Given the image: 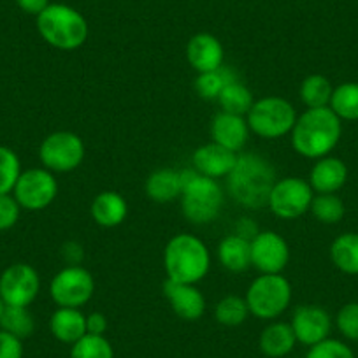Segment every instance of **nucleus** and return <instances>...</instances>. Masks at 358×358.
Instances as JSON below:
<instances>
[{"instance_id":"nucleus-13","label":"nucleus","mask_w":358,"mask_h":358,"mask_svg":"<svg viewBox=\"0 0 358 358\" xmlns=\"http://www.w3.org/2000/svg\"><path fill=\"white\" fill-rule=\"evenodd\" d=\"M288 262L290 248L278 232L264 230L251 239V265L260 274H281Z\"/></svg>"},{"instance_id":"nucleus-34","label":"nucleus","mask_w":358,"mask_h":358,"mask_svg":"<svg viewBox=\"0 0 358 358\" xmlns=\"http://www.w3.org/2000/svg\"><path fill=\"white\" fill-rule=\"evenodd\" d=\"M20 174H22V164L18 155L11 148L0 146V195L13 194Z\"/></svg>"},{"instance_id":"nucleus-15","label":"nucleus","mask_w":358,"mask_h":358,"mask_svg":"<svg viewBox=\"0 0 358 358\" xmlns=\"http://www.w3.org/2000/svg\"><path fill=\"white\" fill-rule=\"evenodd\" d=\"M164 295L172 311L185 322H197L206 313V299L197 285L176 283L167 280L164 283Z\"/></svg>"},{"instance_id":"nucleus-16","label":"nucleus","mask_w":358,"mask_h":358,"mask_svg":"<svg viewBox=\"0 0 358 358\" xmlns=\"http://www.w3.org/2000/svg\"><path fill=\"white\" fill-rule=\"evenodd\" d=\"M236 162V151L227 150V148L220 146L216 143L202 144L194 151V157H192V164H194L195 171L213 179L227 178L232 172Z\"/></svg>"},{"instance_id":"nucleus-5","label":"nucleus","mask_w":358,"mask_h":358,"mask_svg":"<svg viewBox=\"0 0 358 358\" xmlns=\"http://www.w3.org/2000/svg\"><path fill=\"white\" fill-rule=\"evenodd\" d=\"M37 30L50 46L74 51L88 39L85 16L67 4H50L37 16Z\"/></svg>"},{"instance_id":"nucleus-11","label":"nucleus","mask_w":358,"mask_h":358,"mask_svg":"<svg viewBox=\"0 0 358 358\" xmlns=\"http://www.w3.org/2000/svg\"><path fill=\"white\" fill-rule=\"evenodd\" d=\"M58 183L53 172L44 167L22 172L13 188V195L25 211H43L57 199Z\"/></svg>"},{"instance_id":"nucleus-43","label":"nucleus","mask_w":358,"mask_h":358,"mask_svg":"<svg viewBox=\"0 0 358 358\" xmlns=\"http://www.w3.org/2000/svg\"><path fill=\"white\" fill-rule=\"evenodd\" d=\"M4 308H6V304H4V301H2V297H0V316H2V313H4Z\"/></svg>"},{"instance_id":"nucleus-41","label":"nucleus","mask_w":358,"mask_h":358,"mask_svg":"<svg viewBox=\"0 0 358 358\" xmlns=\"http://www.w3.org/2000/svg\"><path fill=\"white\" fill-rule=\"evenodd\" d=\"M258 232H260V230H258V225L255 223V220L248 218V216H243V218H239V222L236 223V232L234 234L251 241L255 236H258Z\"/></svg>"},{"instance_id":"nucleus-42","label":"nucleus","mask_w":358,"mask_h":358,"mask_svg":"<svg viewBox=\"0 0 358 358\" xmlns=\"http://www.w3.org/2000/svg\"><path fill=\"white\" fill-rule=\"evenodd\" d=\"M16 4H18V8L22 9L23 13H27V15L39 16L51 2L50 0H16Z\"/></svg>"},{"instance_id":"nucleus-36","label":"nucleus","mask_w":358,"mask_h":358,"mask_svg":"<svg viewBox=\"0 0 358 358\" xmlns=\"http://www.w3.org/2000/svg\"><path fill=\"white\" fill-rule=\"evenodd\" d=\"M306 358H355V353L346 343L329 337L309 348Z\"/></svg>"},{"instance_id":"nucleus-12","label":"nucleus","mask_w":358,"mask_h":358,"mask_svg":"<svg viewBox=\"0 0 358 358\" xmlns=\"http://www.w3.org/2000/svg\"><path fill=\"white\" fill-rule=\"evenodd\" d=\"M41 290V278L29 264H13L0 274V297L6 306L29 308Z\"/></svg>"},{"instance_id":"nucleus-40","label":"nucleus","mask_w":358,"mask_h":358,"mask_svg":"<svg viewBox=\"0 0 358 358\" xmlns=\"http://www.w3.org/2000/svg\"><path fill=\"white\" fill-rule=\"evenodd\" d=\"M83 257H85V251L79 243L69 241L62 246V258L67 262V265H79L83 262Z\"/></svg>"},{"instance_id":"nucleus-19","label":"nucleus","mask_w":358,"mask_h":358,"mask_svg":"<svg viewBox=\"0 0 358 358\" xmlns=\"http://www.w3.org/2000/svg\"><path fill=\"white\" fill-rule=\"evenodd\" d=\"M348 167L341 158L327 157L318 158L309 172V185L316 194H336L346 185Z\"/></svg>"},{"instance_id":"nucleus-2","label":"nucleus","mask_w":358,"mask_h":358,"mask_svg":"<svg viewBox=\"0 0 358 358\" xmlns=\"http://www.w3.org/2000/svg\"><path fill=\"white\" fill-rule=\"evenodd\" d=\"M292 146L301 157L318 160L339 144L343 123L330 108L306 109L292 129Z\"/></svg>"},{"instance_id":"nucleus-1","label":"nucleus","mask_w":358,"mask_h":358,"mask_svg":"<svg viewBox=\"0 0 358 358\" xmlns=\"http://www.w3.org/2000/svg\"><path fill=\"white\" fill-rule=\"evenodd\" d=\"M276 181L273 162L258 153H243L237 155L236 165L227 176V190L237 204L257 211L267 206Z\"/></svg>"},{"instance_id":"nucleus-14","label":"nucleus","mask_w":358,"mask_h":358,"mask_svg":"<svg viewBox=\"0 0 358 358\" xmlns=\"http://www.w3.org/2000/svg\"><path fill=\"white\" fill-rule=\"evenodd\" d=\"M292 330L297 343L311 348L329 339L332 332V318L323 308L315 304L299 306L292 316Z\"/></svg>"},{"instance_id":"nucleus-27","label":"nucleus","mask_w":358,"mask_h":358,"mask_svg":"<svg viewBox=\"0 0 358 358\" xmlns=\"http://www.w3.org/2000/svg\"><path fill=\"white\" fill-rule=\"evenodd\" d=\"M334 86L329 78L322 74H311L302 81L299 95H301L302 104L308 109L329 108L330 97H332Z\"/></svg>"},{"instance_id":"nucleus-37","label":"nucleus","mask_w":358,"mask_h":358,"mask_svg":"<svg viewBox=\"0 0 358 358\" xmlns=\"http://www.w3.org/2000/svg\"><path fill=\"white\" fill-rule=\"evenodd\" d=\"M20 213H22V208L15 195H0V230L13 229L18 223Z\"/></svg>"},{"instance_id":"nucleus-28","label":"nucleus","mask_w":358,"mask_h":358,"mask_svg":"<svg viewBox=\"0 0 358 358\" xmlns=\"http://www.w3.org/2000/svg\"><path fill=\"white\" fill-rule=\"evenodd\" d=\"M234 81H239L237 72L234 69L222 65L216 71L199 74L197 79H195V90L204 101H216L218 95L222 94V90Z\"/></svg>"},{"instance_id":"nucleus-25","label":"nucleus","mask_w":358,"mask_h":358,"mask_svg":"<svg viewBox=\"0 0 358 358\" xmlns=\"http://www.w3.org/2000/svg\"><path fill=\"white\" fill-rule=\"evenodd\" d=\"M330 260L341 273L358 276V232L337 236L330 244Z\"/></svg>"},{"instance_id":"nucleus-31","label":"nucleus","mask_w":358,"mask_h":358,"mask_svg":"<svg viewBox=\"0 0 358 358\" xmlns=\"http://www.w3.org/2000/svg\"><path fill=\"white\" fill-rule=\"evenodd\" d=\"M250 316L246 299L227 295L215 306V320L223 327H239Z\"/></svg>"},{"instance_id":"nucleus-7","label":"nucleus","mask_w":358,"mask_h":358,"mask_svg":"<svg viewBox=\"0 0 358 358\" xmlns=\"http://www.w3.org/2000/svg\"><path fill=\"white\" fill-rule=\"evenodd\" d=\"M250 132L262 139H280L288 136L297 122V113L292 102L283 97H264L253 102L246 115Z\"/></svg>"},{"instance_id":"nucleus-6","label":"nucleus","mask_w":358,"mask_h":358,"mask_svg":"<svg viewBox=\"0 0 358 358\" xmlns=\"http://www.w3.org/2000/svg\"><path fill=\"white\" fill-rule=\"evenodd\" d=\"M246 304L258 320H276L290 308L292 285L283 274H260L248 287Z\"/></svg>"},{"instance_id":"nucleus-39","label":"nucleus","mask_w":358,"mask_h":358,"mask_svg":"<svg viewBox=\"0 0 358 358\" xmlns=\"http://www.w3.org/2000/svg\"><path fill=\"white\" fill-rule=\"evenodd\" d=\"M108 327V318H106V315H102V313H92V315L86 316V334L104 336Z\"/></svg>"},{"instance_id":"nucleus-21","label":"nucleus","mask_w":358,"mask_h":358,"mask_svg":"<svg viewBox=\"0 0 358 358\" xmlns=\"http://www.w3.org/2000/svg\"><path fill=\"white\" fill-rule=\"evenodd\" d=\"M92 218L104 229H115L125 222L129 215V204L118 192H101L92 202Z\"/></svg>"},{"instance_id":"nucleus-32","label":"nucleus","mask_w":358,"mask_h":358,"mask_svg":"<svg viewBox=\"0 0 358 358\" xmlns=\"http://www.w3.org/2000/svg\"><path fill=\"white\" fill-rule=\"evenodd\" d=\"M309 211L323 225H336L344 218L346 208L336 194H318L313 197Z\"/></svg>"},{"instance_id":"nucleus-30","label":"nucleus","mask_w":358,"mask_h":358,"mask_svg":"<svg viewBox=\"0 0 358 358\" xmlns=\"http://www.w3.org/2000/svg\"><path fill=\"white\" fill-rule=\"evenodd\" d=\"M0 329L23 341L32 336L36 322H34V316L30 315L29 308L6 306L4 313L0 316Z\"/></svg>"},{"instance_id":"nucleus-3","label":"nucleus","mask_w":358,"mask_h":358,"mask_svg":"<svg viewBox=\"0 0 358 358\" xmlns=\"http://www.w3.org/2000/svg\"><path fill=\"white\" fill-rule=\"evenodd\" d=\"M164 268L167 280L197 285L208 276L211 268V255L208 246L194 234H178L165 246Z\"/></svg>"},{"instance_id":"nucleus-33","label":"nucleus","mask_w":358,"mask_h":358,"mask_svg":"<svg viewBox=\"0 0 358 358\" xmlns=\"http://www.w3.org/2000/svg\"><path fill=\"white\" fill-rule=\"evenodd\" d=\"M71 358H115V350L104 336L86 334L72 344Z\"/></svg>"},{"instance_id":"nucleus-23","label":"nucleus","mask_w":358,"mask_h":358,"mask_svg":"<svg viewBox=\"0 0 358 358\" xmlns=\"http://www.w3.org/2000/svg\"><path fill=\"white\" fill-rule=\"evenodd\" d=\"M218 260L230 273H244L251 267V241L230 234L218 244Z\"/></svg>"},{"instance_id":"nucleus-4","label":"nucleus","mask_w":358,"mask_h":358,"mask_svg":"<svg viewBox=\"0 0 358 358\" xmlns=\"http://www.w3.org/2000/svg\"><path fill=\"white\" fill-rule=\"evenodd\" d=\"M181 176V209L185 218L194 225H208L220 216L225 202V194L218 179L202 176L192 169L179 171Z\"/></svg>"},{"instance_id":"nucleus-24","label":"nucleus","mask_w":358,"mask_h":358,"mask_svg":"<svg viewBox=\"0 0 358 358\" xmlns=\"http://www.w3.org/2000/svg\"><path fill=\"white\" fill-rule=\"evenodd\" d=\"M144 188H146L148 197L158 204L176 201L181 197V192H183L181 176H179V171H174V169H160V171L151 172Z\"/></svg>"},{"instance_id":"nucleus-38","label":"nucleus","mask_w":358,"mask_h":358,"mask_svg":"<svg viewBox=\"0 0 358 358\" xmlns=\"http://www.w3.org/2000/svg\"><path fill=\"white\" fill-rule=\"evenodd\" d=\"M0 358H23L22 339L0 329Z\"/></svg>"},{"instance_id":"nucleus-20","label":"nucleus","mask_w":358,"mask_h":358,"mask_svg":"<svg viewBox=\"0 0 358 358\" xmlns=\"http://www.w3.org/2000/svg\"><path fill=\"white\" fill-rule=\"evenodd\" d=\"M297 339L290 323H268L258 337V348L268 358H285L294 351Z\"/></svg>"},{"instance_id":"nucleus-8","label":"nucleus","mask_w":358,"mask_h":358,"mask_svg":"<svg viewBox=\"0 0 358 358\" xmlns=\"http://www.w3.org/2000/svg\"><path fill=\"white\" fill-rule=\"evenodd\" d=\"M94 294V276L81 265H67L55 274L50 283V295L58 308L81 309Z\"/></svg>"},{"instance_id":"nucleus-10","label":"nucleus","mask_w":358,"mask_h":358,"mask_svg":"<svg viewBox=\"0 0 358 358\" xmlns=\"http://www.w3.org/2000/svg\"><path fill=\"white\" fill-rule=\"evenodd\" d=\"M39 160L51 172H72L85 160V144L74 132H53L41 143Z\"/></svg>"},{"instance_id":"nucleus-26","label":"nucleus","mask_w":358,"mask_h":358,"mask_svg":"<svg viewBox=\"0 0 358 358\" xmlns=\"http://www.w3.org/2000/svg\"><path fill=\"white\" fill-rule=\"evenodd\" d=\"M329 108L341 122H358V83L348 81L336 86Z\"/></svg>"},{"instance_id":"nucleus-22","label":"nucleus","mask_w":358,"mask_h":358,"mask_svg":"<svg viewBox=\"0 0 358 358\" xmlns=\"http://www.w3.org/2000/svg\"><path fill=\"white\" fill-rule=\"evenodd\" d=\"M50 330L57 341L64 344H74L86 336V316L81 309L58 308L50 316Z\"/></svg>"},{"instance_id":"nucleus-17","label":"nucleus","mask_w":358,"mask_h":358,"mask_svg":"<svg viewBox=\"0 0 358 358\" xmlns=\"http://www.w3.org/2000/svg\"><path fill=\"white\" fill-rule=\"evenodd\" d=\"M223 46L220 43L218 37H215L213 34L201 32L195 34L187 44V58L188 64L194 67V71H197L199 74H204V72L216 71L223 65Z\"/></svg>"},{"instance_id":"nucleus-35","label":"nucleus","mask_w":358,"mask_h":358,"mask_svg":"<svg viewBox=\"0 0 358 358\" xmlns=\"http://www.w3.org/2000/svg\"><path fill=\"white\" fill-rule=\"evenodd\" d=\"M336 327L344 339L358 343V302H348L337 311Z\"/></svg>"},{"instance_id":"nucleus-29","label":"nucleus","mask_w":358,"mask_h":358,"mask_svg":"<svg viewBox=\"0 0 358 358\" xmlns=\"http://www.w3.org/2000/svg\"><path fill=\"white\" fill-rule=\"evenodd\" d=\"M216 101L222 106V111L232 113V115L246 116L253 106L255 99L251 90L241 81H234L222 90Z\"/></svg>"},{"instance_id":"nucleus-9","label":"nucleus","mask_w":358,"mask_h":358,"mask_svg":"<svg viewBox=\"0 0 358 358\" xmlns=\"http://www.w3.org/2000/svg\"><path fill=\"white\" fill-rule=\"evenodd\" d=\"M313 197L315 192L309 181L302 178H281L268 194L267 208L278 218L295 220L309 211Z\"/></svg>"},{"instance_id":"nucleus-18","label":"nucleus","mask_w":358,"mask_h":358,"mask_svg":"<svg viewBox=\"0 0 358 358\" xmlns=\"http://www.w3.org/2000/svg\"><path fill=\"white\" fill-rule=\"evenodd\" d=\"M213 143L227 148L230 151H241L250 137V127L244 116L220 111L211 123Z\"/></svg>"}]
</instances>
